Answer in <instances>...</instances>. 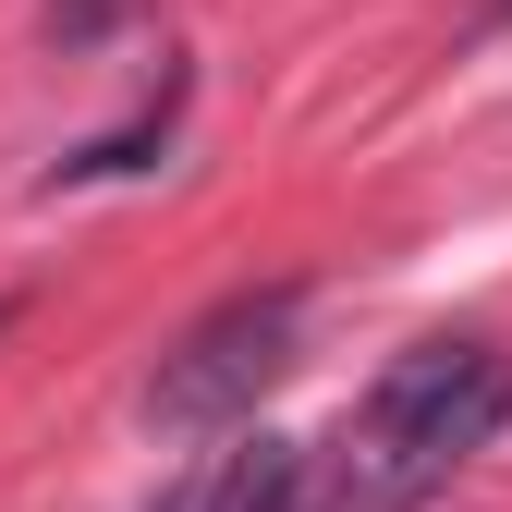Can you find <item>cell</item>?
I'll list each match as a JSON object with an SVG mask.
<instances>
[{"label": "cell", "instance_id": "6da1fadb", "mask_svg": "<svg viewBox=\"0 0 512 512\" xmlns=\"http://www.w3.org/2000/svg\"><path fill=\"white\" fill-rule=\"evenodd\" d=\"M512 415V354L476 330H439L415 354H391V378L366 391L354 439H342V500L354 512H415L464 452H488Z\"/></svg>", "mask_w": 512, "mask_h": 512}, {"label": "cell", "instance_id": "7a4b0ae2", "mask_svg": "<svg viewBox=\"0 0 512 512\" xmlns=\"http://www.w3.org/2000/svg\"><path fill=\"white\" fill-rule=\"evenodd\" d=\"M293 342H305V293H293V281L232 293V305H208L196 330L159 354L147 415H159V427H232V415H256V391L293 366Z\"/></svg>", "mask_w": 512, "mask_h": 512}, {"label": "cell", "instance_id": "3957f363", "mask_svg": "<svg viewBox=\"0 0 512 512\" xmlns=\"http://www.w3.org/2000/svg\"><path fill=\"white\" fill-rule=\"evenodd\" d=\"M0 317H13V305H0Z\"/></svg>", "mask_w": 512, "mask_h": 512}]
</instances>
